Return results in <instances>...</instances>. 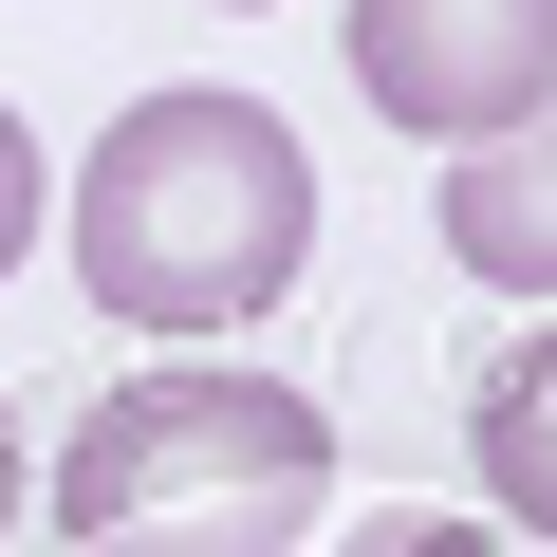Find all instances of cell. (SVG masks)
<instances>
[{
	"label": "cell",
	"instance_id": "cell-5",
	"mask_svg": "<svg viewBox=\"0 0 557 557\" xmlns=\"http://www.w3.org/2000/svg\"><path fill=\"white\" fill-rule=\"evenodd\" d=\"M465 446H483V502H502L520 539H557V335H520V354L483 372Z\"/></svg>",
	"mask_w": 557,
	"mask_h": 557
},
{
	"label": "cell",
	"instance_id": "cell-2",
	"mask_svg": "<svg viewBox=\"0 0 557 557\" xmlns=\"http://www.w3.org/2000/svg\"><path fill=\"white\" fill-rule=\"evenodd\" d=\"M75 557H298L335 520V409L278 372H131L57 446Z\"/></svg>",
	"mask_w": 557,
	"mask_h": 557
},
{
	"label": "cell",
	"instance_id": "cell-7",
	"mask_svg": "<svg viewBox=\"0 0 557 557\" xmlns=\"http://www.w3.org/2000/svg\"><path fill=\"white\" fill-rule=\"evenodd\" d=\"M354 557H502V539H483V520H372Z\"/></svg>",
	"mask_w": 557,
	"mask_h": 557
},
{
	"label": "cell",
	"instance_id": "cell-3",
	"mask_svg": "<svg viewBox=\"0 0 557 557\" xmlns=\"http://www.w3.org/2000/svg\"><path fill=\"white\" fill-rule=\"evenodd\" d=\"M354 94L428 149L557 94V0H354Z\"/></svg>",
	"mask_w": 557,
	"mask_h": 557
},
{
	"label": "cell",
	"instance_id": "cell-4",
	"mask_svg": "<svg viewBox=\"0 0 557 557\" xmlns=\"http://www.w3.org/2000/svg\"><path fill=\"white\" fill-rule=\"evenodd\" d=\"M446 260L502 298H557V94L446 149Z\"/></svg>",
	"mask_w": 557,
	"mask_h": 557
},
{
	"label": "cell",
	"instance_id": "cell-8",
	"mask_svg": "<svg viewBox=\"0 0 557 557\" xmlns=\"http://www.w3.org/2000/svg\"><path fill=\"white\" fill-rule=\"evenodd\" d=\"M0 520H20V428H0Z\"/></svg>",
	"mask_w": 557,
	"mask_h": 557
},
{
	"label": "cell",
	"instance_id": "cell-1",
	"mask_svg": "<svg viewBox=\"0 0 557 557\" xmlns=\"http://www.w3.org/2000/svg\"><path fill=\"white\" fill-rule=\"evenodd\" d=\"M317 260V168L260 94H131L75 168V278L131 335H242Z\"/></svg>",
	"mask_w": 557,
	"mask_h": 557
},
{
	"label": "cell",
	"instance_id": "cell-6",
	"mask_svg": "<svg viewBox=\"0 0 557 557\" xmlns=\"http://www.w3.org/2000/svg\"><path fill=\"white\" fill-rule=\"evenodd\" d=\"M38 223H57V186H38V131H20V112H0V278H20V260H38Z\"/></svg>",
	"mask_w": 557,
	"mask_h": 557
}]
</instances>
